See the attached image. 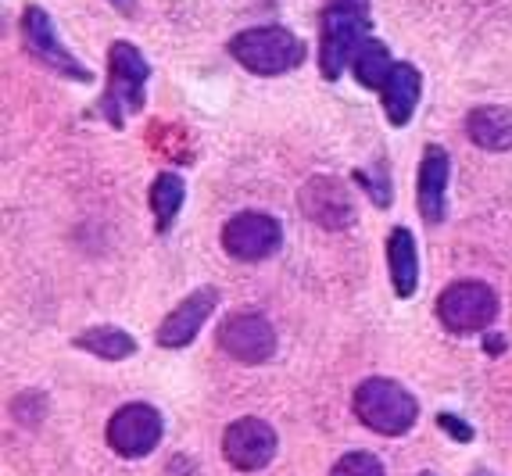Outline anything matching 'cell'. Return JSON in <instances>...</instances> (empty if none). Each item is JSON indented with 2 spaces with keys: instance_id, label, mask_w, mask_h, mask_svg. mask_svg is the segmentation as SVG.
Wrapping results in <instances>:
<instances>
[{
  "instance_id": "cell-1",
  "label": "cell",
  "mask_w": 512,
  "mask_h": 476,
  "mask_svg": "<svg viewBox=\"0 0 512 476\" xmlns=\"http://www.w3.org/2000/svg\"><path fill=\"white\" fill-rule=\"evenodd\" d=\"M366 40V0H326L323 22H319V72L323 79L341 76Z\"/></svg>"
},
{
  "instance_id": "cell-2",
  "label": "cell",
  "mask_w": 512,
  "mask_h": 476,
  "mask_svg": "<svg viewBox=\"0 0 512 476\" xmlns=\"http://www.w3.org/2000/svg\"><path fill=\"white\" fill-rule=\"evenodd\" d=\"M355 416L384 437H402L412 430L419 416V405L402 383L384 380V376H369V380L359 383L355 391Z\"/></svg>"
},
{
  "instance_id": "cell-3",
  "label": "cell",
  "mask_w": 512,
  "mask_h": 476,
  "mask_svg": "<svg viewBox=\"0 0 512 476\" xmlns=\"http://www.w3.org/2000/svg\"><path fill=\"white\" fill-rule=\"evenodd\" d=\"M230 54L255 76H283L305 61V43L283 26H258L233 36Z\"/></svg>"
},
{
  "instance_id": "cell-4",
  "label": "cell",
  "mask_w": 512,
  "mask_h": 476,
  "mask_svg": "<svg viewBox=\"0 0 512 476\" xmlns=\"http://www.w3.org/2000/svg\"><path fill=\"white\" fill-rule=\"evenodd\" d=\"M147 76H151V68H147L144 54H140L133 43H126V40L111 43L108 90H104V101H101L104 119H108L111 126H122L126 115H133V111L144 108Z\"/></svg>"
},
{
  "instance_id": "cell-5",
  "label": "cell",
  "mask_w": 512,
  "mask_h": 476,
  "mask_svg": "<svg viewBox=\"0 0 512 476\" xmlns=\"http://www.w3.org/2000/svg\"><path fill=\"white\" fill-rule=\"evenodd\" d=\"M495 315V290L480 280H459L452 287H444V294L437 298V319L452 333H484L495 323Z\"/></svg>"
},
{
  "instance_id": "cell-6",
  "label": "cell",
  "mask_w": 512,
  "mask_h": 476,
  "mask_svg": "<svg viewBox=\"0 0 512 476\" xmlns=\"http://www.w3.org/2000/svg\"><path fill=\"white\" fill-rule=\"evenodd\" d=\"M215 340L233 362L244 366H262L276 351V330L262 312H233L230 319H222Z\"/></svg>"
},
{
  "instance_id": "cell-7",
  "label": "cell",
  "mask_w": 512,
  "mask_h": 476,
  "mask_svg": "<svg viewBox=\"0 0 512 476\" xmlns=\"http://www.w3.org/2000/svg\"><path fill=\"white\" fill-rule=\"evenodd\" d=\"M162 441V416L158 408L144 405V401H133V405H122L108 423V444L119 451L122 459H144L158 448Z\"/></svg>"
},
{
  "instance_id": "cell-8",
  "label": "cell",
  "mask_w": 512,
  "mask_h": 476,
  "mask_svg": "<svg viewBox=\"0 0 512 476\" xmlns=\"http://www.w3.org/2000/svg\"><path fill=\"white\" fill-rule=\"evenodd\" d=\"M280 240H283L280 222L262 212L233 215V219L222 226V247H226V255L237 258V262H262V258L276 255Z\"/></svg>"
},
{
  "instance_id": "cell-9",
  "label": "cell",
  "mask_w": 512,
  "mask_h": 476,
  "mask_svg": "<svg viewBox=\"0 0 512 476\" xmlns=\"http://www.w3.org/2000/svg\"><path fill=\"white\" fill-rule=\"evenodd\" d=\"M222 455L233 469H244V473H258L273 462L276 455V430L265 419H237V423L226 426L222 434Z\"/></svg>"
},
{
  "instance_id": "cell-10",
  "label": "cell",
  "mask_w": 512,
  "mask_h": 476,
  "mask_svg": "<svg viewBox=\"0 0 512 476\" xmlns=\"http://www.w3.org/2000/svg\"><path fill=\"white\" fill-rule=\"evenodd\" d=\"M22 40H26L29 54H33L36 61H43V68H54V72L79 79V83H90V79H94L69 51H65V43L58 40V29H54L51 15L43 8H26V15H22Z\"/></svg>"
},
{
  "instance_id": "cell-11",
  "label": "cell",
  "mask_w": 512,
  "mask_h": 476,
  "mask_svg": "<svg viewBox=\"0 0 512 476\" xmlns=\"http://www.w3.org/2000/svg\"><path fill=\"white\" fill-rule=\"evenodd\" d=\"M298 204H301V212L316 222V226H323V230H344V226H351V219H355L351 194L344 190V183H337L333 176L308 179L298 194Z\"/></svg>"
},
{
  "instance_id": "cell-12",
  "label": "cell",
  "mask_w": 512,
  "mask_h": 476,
  "mask_svg": "<svg viewBox=\"0 0 512 476\" xmlns=\"http://www.w3.org/2000/svg\"><path fill=\"white\" fill-rule=\"evenodd\" d=\"M215 305H219V290L215 287L194 290L187 301H180V305L162 319V326L154 333L158 348H187L190 340L201 333V326L208 323V315L215 312Z\"/></svg>"
},
{
  "instance_id": "cell-13",
  "label": "cell",
  "mask_w": 512,
  "mask_h": 476,
  "mask_svg": "<svg viewBox=\"0 0 512 476\" xmlns=\"http://www.w3.org/2000/svg\"><path fill=\"white\" fill-rule=\"evenodd\" d=\"M448 172H452L448 151L430 144L423 151V162H419V212L430 226L441 222L448 212Z\"/></svg>"
},
{
  "instance_id": "cell-14",
  "label": "cell",
  "mask_w": 512,
  "mask_h": 476,
  "mask_svg": "<svg viewBox=\"0 0 512 476\" xmlns=\"http://www.w3.org/2000/svg\"><path fill=\"white\" fill-rule=\"evenodd\" d=\"M419 90H423V79H419V68L409 65V61H394L391 76H387L384 90H380V101H384V111L391 126H405L412 119V111L419 104Z\"/></svg>"
},
{
  "instance_id": "cell-15",
  "label": "cell",
  "mask_w": 512,
  "mask_h": 476,
  "mask_svg": "<svg viewBox=\"0 0 512 476\" xmlns=\"http://www.w3.org/2000/svg\"><path fill=\"white\" fill-rule=\"evenodd\" d=\"M387 265H391L394 294L398 298H412L419 287V251L405 226L391 230V237H387Z\"/></svg>"
},
{
  "instance_id": "cell-16",
  "label": "cell",
  "mask_w": 512,
  "mask_h": 476,
  "mask_svg": "<svg viewBox=\"0 0 512 476\" xmlns=\"http://www.w3.org/2000/svg\"><path fill=\"white\" fill-rule=\"evenodd\" d=\"M466 133L484 151H509L512 147V111L509 108H477L466 119Z\"/></svg>"
},
{
  "instance_id": "cell-17",
  "label": "cell",
  "mask_w": 512,
  "mask_h": 476,
  "mask_svg": "<svg viewBox=\"0 0 512 476\" xmlns=\"http://www.w3.org/2000/svg\"><path fill=\"white\" fill-rule=\"evenodd\" d=\"M76 348L90 351V355L104 358V362H122V358L137 355V340L129 337L119 326H94L76 337Z\"/></svg>"
},
{
  "instance_id": "cell-18",
  "label": "cell",
  "mask_w": 512,
  "mask_h": 476,
  "mask_svg": "<svg viewBox=\"0 0 512 476\" xmlns=\"http://www.w3.org/2000/svg\"><path fill=\"white\" fill-rule=\"evenodd\" d=\"M391 68H394L391 54H387V47L376 40V36H369L359 47V54L351 58V72H355V79H359L362 86H369V90H384Z\"/></svg>"
},
{
  "instance_id": "cell-19",
  "label": "cell",
  "mask_w": 512,
  "mask_h": 476,
  "mask_svg": "<svg viewBox=\"0 0 512 476\" xmlns=\"http://www.w3.org/2000/svg\"><path fill=\"white\" fill-rule=\"evenodd\" d=\"M183 197H187V187H183L180 176H172V172H162V176H154L151 183V212H154V226L158 233L169 230L176 215L183 208Z\"/></svg>"
},
{
  "instance_id": "cell-20",
  "label": "cell",
  "mask_w": 512,
  "mask_h": 476,
  "mask_svg": "<svg viewBox=\"0 0 512 476\" xmlns=\"http://www.w3.org/2000/svg\"><path fill=\"white\" fill-rule=\"evenodd\" d=\"M330 476H384V462L369 451H348L344 459H337Z\"/></svg>"
},
{
  "instance_id": "cell-21",
  "label": "cell",
  "mask_w": 512,
  "mask_h": 476,
  "mask_svg": "<svg viewBox=\"0 0 512 476\" xmlns=\"http://www.w3.org/2000/svg\"><path fill=\"white\" fill-rule=\"evenodd\" d=\"M437 426H441V430H448V434H452V441H459V444L473 441V426L462 423V419L452 416V412H441V416H437Z\"/></svg>"
},
{
  "instance_id": "cell-22",
  "label": "cell",
  "mask_w": 512,
  "mask_h": 476,
  "mask_svg": "<svg viewBox=\"0 0 512 476\" xmlns=\"http://www.w3.org/2000/svg\"><path fill=\"white\" fill-rule=\"evenodd\" d=\"M487 351H505V340L502 337H487Z\"/></svg>"
},
{
  "instance_id": "cell-23",
  "label": "cell",
  "mask_w": 512,
  "mask_h": 476,
  "mask_svg": "<svg viewBox=\"0 0 512 476\" xmlns=\"http://www.w3.org/2000/svg\"><path fill=\"white\" fill-rule=\"evenodd\" d=\"M119 4H122V11L129 15V8H133V0H119Z\"/></svg>"
},
{
  "instance_id": "cell-24",
  "label": "cell",
  "mask_w": 512,
  "mask_h": 476,
  "mask_svg": "<svg viewBox=\"0 0 512 476\" xmlns=\"http://www.w3.org/2000/svg\"><path fill=\"white\" fill-rule=\"evenodd\" d=\"M423 476H434V473H423Z\"/></svg>"
},
{
  "instance_id": "cell-25",
  "label": "cell",
  "mask_w": 512,
  "mask_h": 476,
  "mask_svg": "<svg viewBox=\"0 0 512 476\" xmlns=\"http://www.w3.org/2000/svg\"><path fill=\"white\" fill-rule=\"evenodd\" d=\"M480 476H487V473H480Z\"/></svg>"
}]
</instances>
